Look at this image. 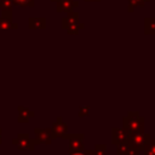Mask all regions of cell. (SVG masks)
Instances as JSON below:
<instances>
[{
    "instance_id": "obj_1",
    "label": "cell",
    "mask_w": 155,
    "mask_h": 155,
    "mask_svg": "<svg viewBox=\"0 0 155 155\" xmlns=\"http://www.w3.org/2000/svg\"><path fill=\"white\" fill-rule=\"evenodd\" d=\"M122 127L128 132L144 131V119L137 111H128L127 116L122 119Z\"/></svg>"
},
{
    "instance_id": "obj_2",
    "label": "cell",
    "mask_w": 155,
    "mask_h": 155,
    "mask_svg": "<svg viewBox=\"0 0 155 155\" xmlns=\"http://www.w3.org/2000/svg\"><path fill=\"white\" fill-rule=\"evenodd\" d=\"M150 140V134L145 133L144 131H134L130 132L128 136V144L133 148H136L138 151H143L144 147L149 143Z\"/></svg>"
},
{
    "instance_id": "obj_3",
    "label": "cell",
    "mask_w": 155,
    "mask_h": 155,
    "mask_svg": "<svg viewBox=\"0 0 155 155\" xmlns=\"http://www.w3.org/2000/svg\"><path fill=\"white\" fill-rule=\"evenodd\" d=\"M63 23V28L67 29L68 33L70 34H78L79 28H81L82 25H79V16L76 13H70L63 18L62 21Z\"/></svg>"
},
{
    "instance_id": "obj_4",
    "label": "cell",
    "mask_w": 155,
    "mask_h": 155,
    "mask_svg": "<svg viewBox=\"0 0 155 155\" xmlns=\"http://www.w3.org/2000/svg\"><path fill=\"white\" fill-rule=\"evenodd\" d=\"M62 137L69 139V149H68V153L69 154L73 153V151H78V150H82L84 149V144H82L84 133H79V134H68V133H64Z\"/></svg>"
},
{
    "instance_id": "obj_5",
    "label": "cell",
    "mask_w": 155,
    "mask_h": 155,
    "mask_svg": "<svg viewBox=\"0 0 155 155\" xmlns=\"http://www.w3.org/2000/svg\"><path fill=\"white\" fill-rule=\"evenodd\" d=\"M111 133H113V136H111V142H113V144L117 145V144H120V143H126V142H128L130 132H128L127 130H125L124 127H122V128H121V127H114V128H111Z\"/></svg>"
},
{
    "instance_id": "obj_6",
    "label": "cell",
    "mask_w": 155,
    "mask_h": 155,
    "mask_svg": "<svg viewBox=\"0 0 155 155\" xmlns=\"http://www.w3.org/2000/svg\"><path fill=\"white\" fill-rule=\"evenodd\" d=\"M67 130H68L67 124H64L61 117L57 119V121L54 122V125L52 127V131H51L52 138H54V137H62L64 133H67Z\"/></svg>"
},
{
    "instance_id": "obj_7",
    "label": "cell",
    "mask_w": 155,
    "mask_h": 155,
    "mask_svg": "<svg viewBox=\"0 0 155 155\" xmlns=\"http://www.w3.org/2000/svg\"><path fill=\"white\" fill-rule=\"evenodd\" d=\"M79 5L78 1H73V0H62L57 2V11L58 12H71V10L74 7H76Z\"/></svg>"
},
{
    "instance_id": "obj_8",
    "label": "cell",
    "mask_w": 155,
    "mask_h": 155,
    "mask_svg": "<svg viewBox=\"0 0 155 155\" xmlns=\"http://www.w3.org/2000/svg\"><path fill=\"white\" fill-rule=\"evenodd\" d=\"M12 0H0V8L2 10V17L12 19Z\"/></svg>"
},
{
    "instance_id": "obj_9",
    "label": "cell",
    "mask_w": 155,
    "mask_h": 155,
    "mask_svg": "<svg viewBox=\"0 0 155 155\" xmlns=\"http://www.w3.org/2000/svg\"><path fill=\"white\" fill-rule=\"evenodd\" d=\"M35 132H36V134H38L39 142L45 143V144H48V143L51 142V139H52L51 130H39V128H36Z\"/></svg>"
},
{
    "instance_id": "obj_10",
    "label": "cell",
    "mask_w": 155,
    "mask_h": 155,
    "mask_svg": "<svg viewBox=\"0 0 155 155\" xmlns=\"http://www.w3.org/2000/svg\"><path fill=\"white\" fill-rule=\"evenodd\" d=\"M29 28L31 29H41L45 28V18H29Z\"/></svg>"
},
{
    "instance_id": "obj_11",
    "label": "cell",
    "mask_w": 155,
    "mask_h": 155,
    "mask_svg": "<svg viewBox=\"0 0 155 155\" xmlns=\"http://www.w3.org/2000/svg\"><path fill=\"white\" fill-rule=\"evenodd\" d=\"M0 28L1 29H11V28H17V24L12 22L11 18L1 17L0 18Z\"/></svg>"
},
{
    "instance_id": "obj_12",
    "label": "cell",
    "mask_w": 155,
    "mask_h": 155,
    "mask_svg": "<svg viewBox=\"0 0 155 155\" xmlns=\"http://www.w3.org/2000/svg\"><path fill=\"white\" fill-rule=\"evenodd\" d=\"M144 30L147 34H155V18H147L145 19Z\"/></svg>"
},
{
    "instance_id": "obj_13",
    "label": "cell",
    "mask_w": 155,
    "mask_h": 155,
    "mask_svg": "<svg viewBox=\"0 0 155 155\" xmlns=\"http://www.w3.org/2000/svg\"><path fill=\"white\" fill-rule=\"evenodd\" d=\"M143 151H144V155H155V139L150 138L149 143L144 147Z\"/></svg>"
},
{
    "instance_id": "obj_14",
    "label": "cell",
    "mask_w": 155,
    "mask_h": 155,
    "mask_svg": "<svg viewBox=\"0 0 155 155\" xmlns=\"http://www.w3.org/2000/svg\"><path fill=\"white\" fill-rule=\"evenodd\" d=\"M128 149H130L128 142H126V143H120V144L116 145V154H117V155H126L127 151H128Z\"/></svg>"
},
{
    "instance_id": "obj_15",
    "label": "cell",
    "mask_w": 155,
    "mask_h": 155,
    "mask_svg": "<svg viewBox=\"0 0 155 155\" xmlns=\"http://www.w3.org/2000/svg\"><path fill=\"white\" fill-rule=\"evenodd\" d=\"M12 2L17 6H22V7H31L34 6V0H12Z\"/></svg>"
},
{
    "instance_id": "obj_16",
    "label": "cell",
    "mask_w": 155,
    "mask_h": 155,
    "mask_svg": "<svg viewBox=\"0 0 155 155\" xmlns=\"http://www.w3.org/2000/svg\"><path fill=\"white\" fill-rule=\"evenodd\" d=\"M130 1V7H128V11L132 12L133 8L136 6H143L145 1H149V0H128Z\"/></svg>"
},
{
    "instance_id": "obj_17",
    "label": "cell",
    "mask_w": 155,
    "mask_h": 155,
    "mask_svg": "<svg viewBox=\"0 0 155 155\" xmlns=\"http://www.w3.org/2000/svg\"><path fill=\"white\" fill-rule=\"evenodd\" d=\"M93 150H94L96 155H105L107 154V147L104 144H96Z\"/></svg>"
},
{
    "instance_id": "obj_18",
    "label": "cell",
    "mask_w": 155,
    "mask_h": 155,
    "mask_svg": "<svg viewBox=\"0 0 155 155\" xmlns=\"http://www.w3.org/2000/svg\"><path fill=\"white\" fill-rule=\"evenodd\" d=\"M88 107H85V105H82V107H80V109H79V116L80 117H85V116H88Z\"/></svg>"
},
{
    "instance_id": "obj_19",
    "label": "cell",
    "mask_w": 155,
    "mask_h": 155,
    "mask_svg": "<svg viewBox=\"0 0 155 155\" xmlns=\"http://www.w3.org/2000/svg\"><path fill=\"white\" fill-rule=\"evenodd\" d=\"M138 154H139V151L136 148H133V147L130 145V149H128V151H127L126 155H138Z\"/></svg>"
},
{
    "instance_id": "obj_20",
    "label": "cell",
    "mask_w": 155,
    "mask_h": 155,
    "mask_svg": "<svg viewBox=\"0 0 155 155\" xmlns=\"http://www.w3.org/2000/svg\"><path fill=\"white\" fill-rule=\"evenodd\" d=\"M69 155H85V153H84V149H82V150H78V151H73V153H70Z\"/></svg>"
},
{
    "instance_id": "obj_21",
    "label": "cell",
    "mask_w": 155,
    "mask_h": 155,
    "mask_svg": "<svg viewBox=\"0 0 155 155\" xmlns=\"http://www.w3.org/2000/svg\"><path fill=\"white\" fill-rule=\"evenodd\" d=\"M86 1H99V0H86Z\"/></svg>"
},
{
    "instance_id": "obj_22",
    "label": "cell",
    "mask_w": 155,
    "mask_h": 155,
    "mask_svg": "<svg viewBox=\"0 0 155 155\" xmlns=\"http://www.w3.org/2000/svg\"><path fill=\"white\" fill-rule=\"evenodd\" d=\"M52 1H56V2H58V1H62V0H52Z\"/></svg>"
},
{
    "instance_id": "obj_23",
    "label": "cell",
    "mask_w": 155,
    "mask_h": 155,
    "mask_svg": "<svg viewBox=\"0 0 155 155\" xmlns=\"http://www.w3.org/2000/svg\"><path fill=\"white\" fill-rule=\"evenodd\" d=\"M138 155H139V154H138Z\"/></svg>"
}]
</instances>
